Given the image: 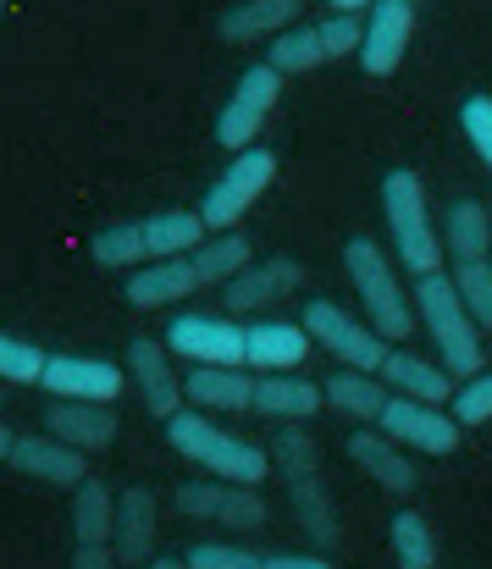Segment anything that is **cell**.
<instances>
[{
	"label": "cell",
	"instance_id": "1",
	"mask_svg": "<svg viewBox=\"0 0 492 569\" xmlns=\"http://www.w3.org/2000/svg\"><path fill=\"white\" fill-rule=\"evenodd\" d=\"M415 316H421V327L432 332V349H437V360L449 366L454 381H471L488 371L482 321L465 310V299H460V288H454L449 271L415 277Z\"/></svg>",
	"mask_w": 492,
	"mask_h": 569
},
{
	"label": "cell",
	"instance_id": "2",
	"mask_svg": "<svg viewBox=\"0 0 492 569\" xmlns=\"http://www.w3.org/2000/svg\"><path fill=\"white\" fill-rule=\"evenodd\" d=\"M161 426H166V442H171L177 459H188V465H199V470H210V476H222V481L260 487V481L272 476V453H266L260 442H244V437L222 431V426L205 420L199 409H177Z\"/></svg>",
	"mask_w": 492,
	"mask_h": 569
},
{
	"label": "cell",
	"instance_id": "3",
	"mask_svg": "<svg viewBox=\"0 0 492 569\" xmlns=\"http://www.w3.org/2000/svg\"><path fill=\"white\" fill-rule=\"evenodd\" d=\"M272 470L283 476L288 487V503H294V520L311 542L332 548L337 542V509H332V492H327V470H322V453L316 442L299 431V426H283L272 437Z\"/></svg>",
	"mask_w": 492,
	"mask_h": 569
},
{
	"label": "cell",
	"instance_id": "4",
	"mask_svg": "<svg viewBox=\"0 0 492 569\" xmlns=\"http://www.w3.org/2000/svg\"><path fill=\"white\" fill-rule=\"evenodd\" d=\"M205 216L199 210H156L145 221H122L111 232L95 238V260L100 266H150V260H171L205 243Z\"/></svg>",
	"mask_w": 492,
	"mask_h": 569
},
{
	"label": "cell",
	"instance_id": "5",
	"mask_svg": "<svg viewBox=\"0 0 492 569\" xmlns=\"http://www.w3.org/2000/svg\"><path fill=\"white\" fill-rule=\"evenodd\" d=\"M343 266H348V282H354V293H360L365 321H371L387 343H404V338L415 332V299L404 293L393 260H387L371 238H348V243H343Z\"/></svg>",
	"mask_w": 492,
	"mask_h": 569
},
{
	"label": "cell",
	"instance_id": "6",
	"mask_svg": "<svg viewBox=\"0 0 492 569\" xmlns=\"http://www.w3.org/2000/svg\"><path fill=\"white\" fill-rule=\"evenodd\" d=\"M382 216H387V232H393V249H398V266H410L415 277H432L449 266V249L432 227V204L415 172H387L382 178Z\"/></svg>",
	"mask_w": 492,
	"mask_h": 569
},
{
	"label": "cell",
	"instance_id": "7",
	"mask_svg": "<svg viewBox=\"0 0 492 569\" xmlns=\"http://www.w3.org/2000/svg\"><path fill=\"white\" fill-rule=\"evenodd\" d=\"M299 321H305V332L316 338V349H327L337 366L382 377V360H387V349H393V343H387L371 321H360V316H354V310H343L337 299H311Z\"/></svg>",
	"mask_w": 492,
	"mask_h": 569
},
{
	"label": "cell",
	"instance_id": "8",
	"mask_svg": "<svg viewBox=\"0 0 492 569\" xmlns=\"http://www.w3.org/2000/svg\"><path fill=\"white\" fill-rule=\"evenodd\" d=\"M272 178H277V156H272V150H260V144L238 150V156H233V167L205 189V204H199L205 227H210V232H238L244 210L272 189Z\"/></svg>",
	"mask_w": 492,
	"mask_h": 569
},
{
	"label": "cell",
	"instance_id": "9",
	"mask_svg": "<svg viewBox=\"0 0 492 569\" xmlns=\"http://www.w3.org/2000/svg\"><path fill=\"white\" fill-rule=\"evenodd\" d=\"M171 503H177L188 520H205V526H222V531H260V526L272 520V509H266V498H260L255 487H238V481H222V476H210V481H183V487L171 492Z\"/></svg>",
	"mask_w": 492,
	"mask_h": 569
},
{
	"label": "cell",
	"instance_id": "10",
	"mask_svg": "<svg viewBox=\"0 0 492 569\" xmlns=\"http://www.w3.org/2000/svg\"><path fill=\"white\" fill-rule=\"evenodd\" d=\"M277 100H283V72L277 67H249L244 78H238V89L227 94V106H222V117H216V144L222 150H249L255 144V133L266 128V117L277 111Z\"/></svg>",
	"mask_w": 492,
	"mask_h": 569
},
{
	"label": "cell",
	"instance_id": "11",
	"mask_svg": "<svg viewBox=\"0 0 492 569\" xmlns=\"http://www.w3.org/2000/svg\"><path fill=\"white\" fill-rule=\"evenodd\" d=\"M398 448H415V453H426V459H443V453H454L460 448V420L443 409V403H421V398H387V409H382V420H376Z\"/></svg>",
	"mask_w": 492,
	"mask_h": 569
},
{
	"label": "cell",
	"instance_id": "12",
	"mask_svg": "<svg viewBox=\"0 0 492 569\" xmlns=\"http://www.w3.org/2000/svg\"><path fill=\"white\" fill-rule=\"evenodd\" d=\"M166 349L188 366H249V338L227 316H177L166 327Z\"/></svg>",
	"mask_w": 492,
	"mask_h": 569
},
{
	"label": "cell",
	"instance_id": "13",
	"mask_svg": "<svg viewBox=\"0 0 492 569\" xmlns=\"http://www.w3.org/2000/svg\"><path fill=\"white\" fill-rule=\"evenodd\" d=\"M299 282H305V266L299 260H288V254H277V260H249L233 282H222L227 293H222V310H233L238 321L244 316H260V310H272V305H283L288 293H299Z\"/></svg>",
	"mask_w": 492,
	"mask_h": 569
},
{
	"label": "cell",
	"instance_id": "14",
	"mask_svg": "<svg viewBox=\"0 0 492 569\" xmlns=\"http://www.w3.org/2000/svg\"><path fill=\"white\" fill-rule=\"evenodd\" d=\"M410 39H415V0H376L365 22V44H360L365 78H393L404 67Z\"/></svg>",
	"mask_w": 492,
	"mask_h": 569
},
{
	"label": "cell",
	"instance_id": "15",
	"mask_svg": "<svg viewBox=\"0 0 492 569\" xmlns=\"http://www.w3.org/2000/svg\"><path fill=\"white\" fill-rule=\"evenodd\" d=\"M39 387H45V392H56V398L117 403V398H122V387H128V371H122V366H111V360H89V355H50Z\"/></svg>",
	"mask_w": 492,
	"mask_h": 569
},
{
	"label": "cell",
	"instance_id": "16",
	"mask_svg": "<svg viewBox=\"0 0 492 569\" xmlns=\"http://www.w3.org/2000/svg\"><path fill=\"white\" fill-rule=\"evenodd\" d=\"M6 465L28 481H45V487H83L89 481V453L61 442L56 431L50 437H17Z\"/></svg>",
	"mask_w": 492,
	"mask_h": 569
},
{
	"label": "cell",
	"instance_id": "17",
	"mask_svg": "<svg viewBox=\"0 0 492 569\" xmlns=\"http://www.w3.org/2000/svg\"><path fill=\"white\" fill-rule=\"evenodd\" d=\"M128 377L139 387V398H145V409L156 415V420H171L177 409H183V381L171 371V349H166V338H134L128 343Z\"/></svg>",
	"mask_w": 492,
	"mask_h": 569
},
{
	"label": "cell",
	"instance_id": "18",
	"mask_svg": "<svg viewBox=\"0 0 492 569\" xmlns=\"http://www.w3.org/2000/svg\"><path fill=\"white\" fill-rule=\"evenodd\" d=\"M244 338H249V371L255 377L299 371L316 355V338L305 332V321H249Z\"/></svg>",
	"mask_w": 492,
	"mask_h": 569
},
{
	"label": "cell",
	"instance_id": "19",
	"mask_svg": "<svg viewBox=\"0 0 492 569\" xmlns=\"http://www.w3.org/2000/svg\"><path fill=\"white\" fill-rule=\"evenodd\" d=\"M348 459H354L382 492H393V498L415 492V459H410V448H398L382 426L354 431V437H348Z\"/></svg>",
	"mask_w": 492,
	"mask_h": 569
},
{
	"label": "cell",
	"instance_id": "20",
	"mask_svg": "<svg viewBox=\"0 0 492 569\" xmlns=\"http://www.w3.org/2000/svg\"><path fill=\"white\" fill-rule=\"evenodd\" d=\"M382 381H387V392H398V398H421V403H443V409L454 403V387H460V381L449 377L443 360H426V355H415V349H387Z\"/></svg>",
	"mask_w": 492,
	"mask_h": 569
},
{
	"label": "cell",
	"instance_id": "21",
	"mask_svg": "<svg viewBox=\"0 0 492 569\" xmlns=\"http://www.w3.org/2000/svg\"><path fill=\"white\" fill-rule=\"evenodd\" d=\"M156 498H150V487H122L117 492V537H111V553L122 559V565H150V553H156Z\"/></svg>",
	"mask_w": 492,
	"mask_h": 569
},
{
	"label": "cell",
	"instance_id": "22",
	"mask_svg": "<svg viewBox=\"0 0 492 569\" xmlns=\"http://www.w3.org/2000/svg\"><path fill=\"white\" fill-rule=\"evenodd\" d=\"M327 392L316 381H305L299 371H283V377H255V415L277 420V426H305L311 415H322Z\"/></svg>",
	"mask_w": 492,
	"mask_h": 569
},
{
	"label": "cell",
	"instance_id": "23",
	"mask_svg": "<svg viewBox=\"0 0 492 569\" xmlns=\"http://www.w3.org/2000/svg\"><path fill=\"white\" fill-rule=\"evenodd\" d=\"M128 305L134 310H166V305H177V299H188V293H199V277H194V266H188V254H171V260H150V266H139L134 277H128Z\"/></svg>",
	"mask_w": 492,
	"mask_h": 569
},
{
	"label": "cell",
	"instance_id": "24",
	"mask_svg": "<svg viewBox=\"0 0 492 569\" xmlns=\"http://www.w3.org/2000/svg\"><path fill=\"white\" fill-rule=\"evenodd\" d=\"M299 11H305V0H238L216 28L227 44H260V39L272 44L277 33H288L299 22Z\"/></svg>",
	"mask_w": 492,
	"mask_h": 569
},
{
	"label": "cell",
	"instance_id": "25",
	"mask_svg": "<svg viewBox=\"0 0 492 569\" xmlns=\"http://www.w3.org/2000/svg\"><path fill=\"white\" fill-rule=\"evenodd\" d=\"M50 431L83 453H106L117 442V403H83V398H67L50 409Z\"/></svg>",
	"mask_w": 492,
	"mask_h": 569
},
{
	"label": "cell",
	"instance_id": "26",
	"mask_svg": "<svg viewBox=\"0 0 492 569\" xmlns=\"http://www.w3.org/2000/svg\"><path fill=\"white\" fill-rule=\"evenodd\" d=\"M183 392L194 398V409H222V415L255 409V377L244 366H188Z\"/></svg>",
	"mask_w": 492,
	"mask_h": 569
},
{
	"label": "cell",
	"instance_id": "27",
	"mask_svg": "<svg viewBox=\"0 0 492 569\" xmlns=\"http://www.w3.org/2000/svg\"><path fill=\"white\" fill-rule=\"evenodd\" d=\"M327 409H337V415H348V420H365V426H376L382 420V409H387V381L382 377H371V371H332L327 377Z\"/></svg>",
	"mask_w": 492,
	"mask_h": 569
},
{
	"label": "cell",
	"instance_id": "28",
	"mask_svg": "<svg viewBox=\"0 0 492 569\" xmlns=\"http://www.w3.org/2000/svg\"><path fill=\"white\" fill-rule=\"evenodd\" d=\"M443 249H449V260H492V210L482 199H454Z\"/></svg>",
	"mask_w": 492,
	"mask_h": 569
},
{
	"label": "cell",
	"instance_id": "29",
	"mask_svg": "<svg viewBox=\"0 0 492 569\" xmlns=\"http://www.w3.org/2000/svg\"><path fill=\"white\" fill-rule=\"evenodd\" d=\"M249 260H255V254H249V238H244V232H216V238H205L199 249H188V266H194L199 288L233 282Z\"/></svg>",
	"mask_w": 492,
	"mask_h": 569
},
{
	"label": "cell",
	"instance_id": "30",
	"mask_svg": "<svg viewBox=\"0 0 492 569\" xmlns=\"http://www.w3.org/2000/svg\"><path fill=\"white\" fill-rule=\"evenodd\" d=\"M72 537L78 542H111L117 537V498L95 476L83 487H72Z\"/></svg>",
	"mask_w": 492,
	"mask_h": 569
},
{
	"label": "cell",
	"instance_id": "31",
	"mask_svg": "<svg viewBox=\"0 0 492 569\" xmlns=\"http://www.w3.org/2000/svg\"><path fill=\"white\" fill-rule=\"evenodd\" d=\"M322 61H332V56H327V44H322L316 28H288V33H277V39L266 44V67H277L283 78L316 72Z\"/></svg>",
	"mask_w": 492,
	"mask_h": 569
},
{
	"label": "cell",
	"instance_id": "32",
	"mask_svg": "<svg viewBox=\"0 0 492 569\" xmlns=\"http://www.w3.org/2000/svg\"><path fill=\"white\" fill-rule=\"evenodd\" d=\"M393 559L398 569H437V537H432L426 515H415V509L393 515Z\"/></svg>",
	"mask_w": 492,
	"mask_h": 569
},
{
	"label": "cell",
	"instance_id": "33",
	"mask_svg": "<svg viewBox=\"0 0 492 569\" xmlns=\"http://www.w3.org/2000/svg\"><path fill=\"white\" fill-rule=\"evenodd\" d=\"M449 277H454L465 310L482 321V332H492V260H449Z\"/></svg>",
	"mask_w": 492,
	"mask_h": 569
},
{
	"label": "cell",
	"instance_id": "34",
	"mask_svg": "<svg viewBox=\"0 0 492 569\" xmlns=\"http://www.w3.org/2000/svg\"><path fill=\"white\" fill-rule=\"evenodd\" d=\"M45 349H33V343H22V338H11V332H0V381H17V387H28V381L45 377Z\"/></svg>",
	"mask_w": 492,
	"mask_h": 569
},
{
	"label": "cell",
	"instance_id": "35",
	"mask_svg": "<svg viewBox=\"0 0 492 569\" xmlns=\"http://www.w3.org/2000/svg\"><path fill=\"white\" fill-rule=\"evenodd\" d=\"M449 415H454L465 431L488 426V420H492V371H482V377H471V381H460V387H454V403H449Z\"/></svg>",
	"mask_w": 492,
	"mask_h": 569
},
{
	"label": "cell",
	"instance_id": "36",
	"mask_svg": "<svg viewBox=\"0 0 492 569\" xmlns=\"http://www.w3.org/2000/svg\"><path fill=\"white\" fill-rule=\"evenodd\" d=\"M316 33H322V44H327V56H360V44H365V17L360 11H332L327 22H316Z\"/></svg>",
	"mask_w": 492,
	"mask_h": 569
},
{
	"label": "cell",
	"instance_id": "37",
	"mask_svg": "<svg viewBox=\"0 0 492 569\" xmlns=\"http://www.w3.org/2000/svg\"><path fill=\"white\" fill-rule=\"evenodd\" d=\"M460 133L471 139V150L492 167V94H471L460 106Z\"/></svg>",
	"mask_w": 492,
	"mask_h": 569
},
{
	"label": "cell",
	"instance_id": "38",
	"mask_svg": "<svg viewBox=\"0 0 492 569\" xmlns=\"http://www.w3.org/2000/svg\"><path fill=\"white\" fill-rule=\"evenodd\" d=\"M260 565L266 559L249 553V548H238V542H199L188 553V569H260Z\"/></svg>",
	"mask_w": 492,
	"mask_h": 569
},
{
	"label": "cell",
	"instance_id": "39",
	"mask_svg": "<svg viewBox=\"0 0 492 569\" xmlns=\"http://www.w3.org/2000/svg\"><path fill=\"white\" fill-rule=\"evenodd\" d=\"M122 559L111 553V542H78L72 548V569H117Z\"/></svg>",
	"mask_w": 492,
	"mask_h": 569
},
{
	"label": "cell",
	"instance_id": "40",
	"mask_svg": "<svg viewBox=\"0 0 492 569\" xmlns=\"http://www.w3.org/2000/svg\"><path fill=\"white\" fill-rule=\"evenodd\" d=\"M260 569H332L322 553H272Z\"/></svg>",
	"mask_w": 492,
	"mask_h": 569
},
{
	"label": "cell",
	"instance_id": "41",
	"mask_svg": "<svg viewBox=\"0 0 492 569\" xmlns=\"http://www.w3.org/2000/svg\"><path fill=\"white\" fill-rule=\"evenodd\" d=\"M11 442H17V431H11V426H6V420H0V465H6V459H11Z\"/></svg>",
	"mask_w": 492,
	"mask_h": 569
},
{
	"label": "cell",
	"instance_id": "42",
	"mask_svg": "<svg viewBox=\"0 0 492 569\" xmlns=\"http://www.w3.org/2000/svg\"><path fill=\"white\" fill-rule=\"evenodd\" d=\"M332 11H365V6H376V0H327Z\"/></svg>",
	"mask_w": 492,
	"mask_h": 569
},
{
	"label": "cell",
	"instance_id": "43",
	"mask_svg": "<svg viewBox=\"0 0 492 569\" xmlns=\"http://www.w3.org/2000/svg\"><path fill=\"white\" fill-rule=\"evenodd\" d=\"M139 569H188V559H150V565H139Z\"/></svg>",
	"mask_w": 492,
	"mask_h": 569
},
{
	"label": "cell",
	"instance_id": "44",
	"mask_svg": "<svg viewBox=\"0 0 492 569\" xmlns=\"http://www.w3.org/2000/svg\"><path fill=\"white\" fill-rule=\"evenodd\" d=\"M0 17H6V0H0Z\"/></svg>",
	"mask_w": 492,
	"mask_h": 569
},
{
	"label": "cell",
	"instance_id": "45",
	"mask_svg": "<svg viewBox=\"0 0 492 569\" xmlns=\"http://www.w3.org/2000/svg\"><path fill=\"white\" fill-rule=\"evenodd\" d=\"M488 172H492V167H488Z\"/></svg>",
	"mask_w": 492,
	"mask_h": 569
}]
</instances>
